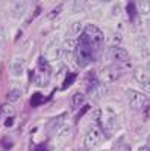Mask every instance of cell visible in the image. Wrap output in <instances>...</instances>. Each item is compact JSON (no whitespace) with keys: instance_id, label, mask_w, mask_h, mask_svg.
I'll list each match as a JSON object with an SVG mask.
<instances>
[{"instance_id":"1","label":"cell","mask_w":150,"mask_h":151,"mask_svg":"<svg viewBox=\"0 0 150 151\" xmlns=\"http://www.w3.org/2000/svg\"><path fill=\"white\" fill-rule=\"evenodd\" d=\"M94 47L93 44L86 40L83 36V33L79 36V41H78V47H76V64L79 67H86L93 60V52H94Z\"/></svg>"},{"instance_id":"2","label":"cell","mask_w":150,"mask_h":151,"mask_svg":"<svg viewBox=\"0 0 150 151\" xmlns=\"http://www.w3.org/2000/svg\"><path fill=\"white\" fill-rule=\"evenodd\" d=\"M126 97H128V103L130 106L132 110H144L147 106H149V97L146 94H141L140 91H135V89H128L126 92Z\"/></svg>"},{"instance_id":"3","label":"cell","mask_w":150,"mask_h":151,"mask_svg":"<svg viewBox=\"0 0 150 151\" xmlns=\"http://www.w3.org/2000/svg\"><path fill=\"white\" fill-rule=\"evenodd\" d=\"M83 36L88 40L94 48H99L100 45H102L103 40H105V35L103 32L100 30L97 26H94V24H88V26H85V30H83Z\"/></svg>"},{"instance_id":"4","label":"cell","mask_w":150,"mask_h":151,"mask_svg":"<svg viewBox=\"0 0 150 151\" xmlns=\"http://www.w3.org/2000/svg\"><path fill=\"white\" fill-rule=\"evenodd\" d=\"M83 142H85V148H88V150L97 148L100 145V142H102V132H100L97 127H91L85 133Z\"/></svg>"},{"instance_id":"5","label":"cell","mask_w":150,"mask_h":151,"mask_svg":"<svg viewBox=\"0 0 150 151\" xmlns=\"http://www.w3.org/2000/svg\"><path fill=\"white\" fill-rule=\"evenodd\" d=\"M120 76H121V71H120L118 67L109 65V67L103 68L102 73H100V82L102 83H112V82H115Z\"/></svg>"},{"instance_id":"6","label":"cell","mask_w":150,"mask_h":151,"mask_svg":"<svg viewBox=\"0 0 150 151\" xmlns=\"http://www.w3.org/2000/svg\"><path fill=\"white\" fill-rule=\"evenodd\" d=\"M133 79L144 91L150 92V73L144 68H136L133 73Z\"/></svg>"},{"instance_id":"7","label":"cell","mask_w":150,"mask_h":151,"mask_svg":"<svg viewBox=\"0 0 150 151\" xmlns=\"http://www.w3.org/2000/svg\"><path fill=\"white\" fill-rule=\"evenodd\" d=\"M108 58L111 60H115V62H123V60H128L129 59V53L126 52L124 48L121 47H117V45H112L108 48V52H106Z\"/></svg>"},{"instance_id":"8","label":"cell","mask_w":150,"mask_h":151,"mask_svg":"<svg viewBox=\"0 0 150 151\" xmlns=\"http://www.w3.org/2000/svg\"><path fill=\"white\" fill-rule=\"evenodd\" d=\"M28 9V3L26 2H21V0H18V2H12L11 3V14L14 18H21L24 15V12H26Z\"/></svg>"},{"instance_id":"9","label":"cell","mask_w":150,"mask_h":151,"mask_svg":"<svg viewBox=\"0 0 150 151\" xmlns=\"http://www.w3.org/2000/svg\"><path fill=\"white\" fill-rule=\"evenodd\" d=\"M67 116V113H62V115H59V116H55V118H52L47 124H46V130L49 132V133H56L58 132V129L61 127L62 124H64V118Z\"/></svg>"},{"instance_id":"10","label":"cell","mask_w":150,"mask_h":151,"mask_svg":"<svg viewBox=\"0 0 150 151\" xmlns=\"http://www.w3.org/2000/svg\"><path fill=\"white\" fill-rule=\"evenodd\" d=\"M62 56V47L59 45H52V47H49L47 48V52H46V59L47 60H56Z\"/></svg>"},{"instance_id":"11","label":"cell","mask_w":150,"mask_h":151,"mask_svg":"<svg viewBox=\"0 0 150 151\" xmlns=\"http://www.w3.org/2000/svg\"><path fill=\"white\" fill-rule=\"evenodd\" d=\"M85 101H86V97L82 92H76V94H73V97H71V106L74 109H82L85 106Z\"/></svg>"},{"instance_id":"12","label":"cell","mask_w":150,"mask_h":151,"mask_svg":"<svg viewBox=\"0 0 150 151\" xmlns=\"http://www.w3.org/2000/svg\"><path fill=\"white\" fill-rule=\"evenodd\" d=\"M9 70H11V74L12 76H15V77H20V76L23 74V71H24V62L23 60H14L11 64V67H9Z\"/></svg>"},{"instance_id":"13","label":"cell","mask_w":150,"mask_h":151,"mask_svg":"<svg viewBox=\"0 0 150 151\" xmlns=\"http://www.w3.org/2000/svg\"><path fill=\"white\" fill-rule=\"evenodd\" d=\"M71 125L70 124H62L61 127L58 129V132H56V137L58 139H67V137H70L71 136Z\"/></svg>"},{"instance_id":"14","label":"cell","mask_w":150,"mask_h":151,"mask_svg":"<svg viewBox=\"0 0 150 151\" xmlns=\"http://www.w3.org/2000/svg\"><path fill=\"white\" fill-rule=\"evenodd\" d=\"M76 47H78V41H74V40H65L64 41V45H62V53H65V55L76 53Z\"/></svg>"},{"instance_id":"15","label":"cell","mask_w":150,"mask_h":151,"mask_svg":"<svg viewBox=\"0 0 150 151\" xmlns=\"http://www.w3.org/2000/svg\"><path fill=\"white\" fill-rule=\"evenodd\" d=\"M83 30H85V27L80 21H74V23L70 24V35L71 36H78V35L80 36L83 33Z\"/></svg>"},{"instance_id":"16","label":"cell","mask_w":150,"mask_h":151,"mask_svg":"<svg viewBox=\"0 0 150 151\" xmlns=\"http://www.w3.org/2000/svg\"><path fill=\"white\" fill-rule=\"evenodd\" d=\"M21 98V91L17 89V88H14V89H11L8 94H6V100L9 103H14V101H18V100Z\"/></svg>"},{"instance_id":"17","label":"cell","mask_w":150,"mask_h":151,"mask_svg":"<svg viewBox=\"0 0 150 151\" xmlns=\"http://www.w3.org/2000/svg\"><path fill=\"white\" fill-rule=\"evenodd\" d=\"M136 11H138V14H149L150 12V2H140L136 3Z\"/></svg>"},{"instance_id":"18","label":"cell","mask_w":150,"mask_h":151,"mask_svg":"<svg viewBox=\"0 0 150 151\" xmlns=\"http://www.w3.org/2000/svg\"><path fill=\"white\" fill-rule=\"evenodd\" d=\"M43 100H44L43 94H40V92H35V94L30 97V106H32V107L40 106V104L43 103Z\"/></svg>"},{"instance_id":"19","label":"cell","mask_w":150,"mask_h":151,"mask_svg":"<svg viewBox=\"0 0 150 151\" xmlns=\"http://www.w3.org/2000/svg\"><path fill=\"white\" fill-rule=\"evenodd\" d=\"M76 77H78V76L74 74V73H68V74H67V77H65L64 85H62V89H67L68 86H71V85H73V82L76 80Z\"/></svg>"},{"instance_id":"20","label":"cell","mask_w":150,"mask_h":151,"mask_svg":"<svg viewBox=\"0 0 150 151\" xmlns=\"http://www.w3.org/2000/svg\"><path fill=\"white\" fill-rule=\"evenodd\" d=\"M86 6V2L83 0H76V2L71 3V8H73V12H79V11H83Z\"/></svg>"},{"instance_id":"21","label":"cell","mask_w":150,"mask_h":151,"mask_svg":"<svg viewBox=\"0 0 150 151\" xmlns=\"http://www.w3.org/2000/svg\"><path fill=\"white\" fill-rule=\"evenodd\" d=\"M126 9H128V12L130 14V17H132V18H133V15H135V12H138V11H136V3H135V2H130V3H128Z\"/></svg>"},{"instance_id":"22","label":"cell","mask_w":150,"mask_h":151,"mask_svg":"<svg viewBox=\"0 0 150 151\" xmlns=\"http://www.w3.org/2000/svg\"><path fill=\"white\" fill-rule=\"evenodd\" d=\"M12 112V109L8 106V104H3V106H0V116H3V115H6V113H11Z\"/></svg>"},{"instance_id":"23","label":"cell","mask_w":150,"mask_h":151,"mask_svg":"<svg viewBox=\"0 0 150 151\" xmlns=\"http://www.w3.org/2000/svg\"><path fill=\"white\" fill-rule=\"evenodd\" d=\"M88 110H90V106H86V104H85V106H83V107L78 112V116H76V119L79 121V119H80V118H82V116H83V115H85V113L88 112Z\"/></svg>"},{"instance_id":"24","label":"cell","mask_w":150,"mask_h":151,"mask_svg":"<svg viewBox=\"0 0 150 151\" xmlns=\"http://www.w3.org/2000/svg\"><path fill=\"white\" fill-rule=\"evenodd\" d=\"M114 151H130V148L126 145V144H120L114 148Z\"/></svg>"},{"instance_id":"25","label":"cell","mask_w":150,"mask_h":151,"mask_svg":"<svg viewBox=\"0 0 150 151\" xmlns=\"http://www.w3.org/2000/svg\"><path fill=\"white\" fill-rule=\"evenodd\" d=\"M12 124H14V118H12V116H8V119L5 121V125H6V127H11Z\"/></svg>"},{"instance_id":"26","label":"cell","mask_w":150,"mask_h":151,"mask_svg":"<svg viewBox=\"0 0 150 151\" xmlns=\"http://www.w3.org/2000/svg\"><path fill=\"white\" fill-rule=\"evenodd\" d=\"M3 42H5V33H3L2 29H0V47L3 45Z\"/></svg>"},{"instance_id":"27","label":"cell","mask_w":150,"mask_h":151,"mask_svg":"<svg viewBox=\"0 0 150 151\" xmlns=\"http://www.w3.org/2000/svg\"><path fill=\"white\" fill-rule=\"evenodd\" d=\"M138 151H150V145H149V144H146V145L140 147V148H138Z\"/></svg>"},{"instance_id":"28","label":"cell","mask_w":150,"mask_h":151,"mask_svg":"<svg viewBox=\"0 0 150 151\" xmlns=\"http://www.w3.org/2000/svg\"><path fill=\"white\" fill-rule=\"evenodd\" d=\"M36 151H47V150H46V147L41 145V147H38V150H36Z\"/></svg>"},{"instance_id":"29","label":"cell","mask_w":150,"mask_h":151,"mask_svg":"<svg viewBox=\"0 0 150 151\" xmlns=\"http://www.w3.org/2000/svg\"><path fill=\"white\" fill-rule=\"evenodd\" d=\"M78 151H88V148H79Z\"/></svg>"},{"instance_id":"30","label":"cell","mask_w":150,"mask_h":151,"mask_svg":"<svg viewBox=\"0 0 150 151\" xmlns=\"http://www.w3.org/2000/svg\"><path fill=\"white\" fill-rule=\"evenodd\" d=\"M147 144L150 145V133H149V136H147Z\"/></svg>"}]
</instances>
